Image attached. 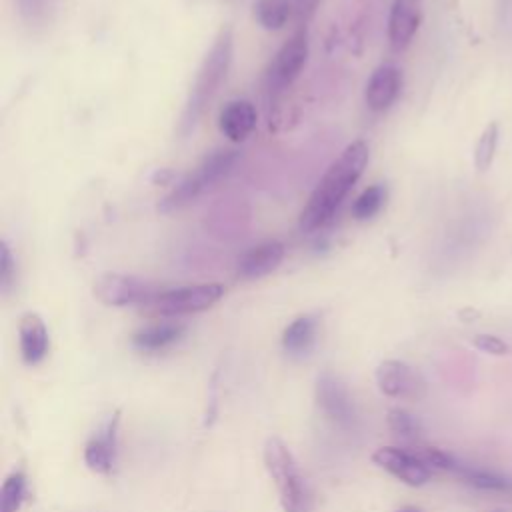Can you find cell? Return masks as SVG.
<instances>
[{
    "label": "cell",
    "instance_id": "obj_1",
    "mask_svg": "<svg viewBox=\"0 0 512 512\" xmlns=\"http://www.w3.org/2000/svg\"><path fill=\"white\" fill-rule=\"evenodd\" d=\"M368 158L370 150L364 140H354L340 152V156L326 168L300 212L298 226L302 232H314L332 220L342 200L362 176Z\"/></svg>",
    "mask_w": 512,
    "mask_h": 512
},
{
    "label": "cell",
    "instance_id": "obj_2",
    "mask_svg": "<svg viewBox=\"0 0 512 512\" xmlns=\"http://www.w3.org/2000/svg\"><path fill=\"white\" fill-rule=\"evenodd\" d=\"M232 56H234L232 28L224 26L218 32V36L214 38L202 64L198 66L194 84L190 86V92L184 102L182 114L178 118V128H176L182 138L190 136L196 130V126L200 124L212 98L216 96L222 82L226 80V74L232 64Z\"/></svg>",
    "mask_w": 512,
    "mask_h": 512
},
{
    "label": "cell",
    "instance_id": "obj_3",
    "mask_svg": "<svg viewBox=\"0 0 512 512\" xmlns=\"http://www.w3.org/2000/svg\"><path fill=\"white\" fill-rule=\"evenodd\" d=\"M264 464L274 480L284 512H312V492L302 476L292 452L280 438L264 444Z\"/></svg>",
    "mask_w": 512,
    "mask_h": 512
},
{
    "label": "cell",
    "instance_id": "obj_4",
    "mask_svg": "<svg viewBox=\"0 0 512 512\" xmlns=\"http://www.w3.org/2000/svg\"><path fill=\"white\" fill-rule=\"evenodd\" d=\"M238 160L236 150L218 148L202 158V162L186 174L158 204V212L162 214H174L188 204H192L198 196H202L206 190H210L220 178H224L234 162Z\"/></svg>",
    "mask_w": 512,
    "mask_h": 512
},
{
    "label": "cell",
    "instance_id": "obj_5",
    "mask_svg": "<svg viewBox=\"0 0 512 512\" xmlns=\"http://www.w3.org/2000/svg\"><path fill=\"white\" fill-rule=\"evenodd\" d=\"M92 292L96 300H100L106 306H132V304L148 306L162 290L154 282L138 276L104 272L96 276L92 284Z\"/></svg>",
    "mask_w": 512,
    "mask_h": 512
},
{
    "label": "cell",
    "instance_id": "obj_6",
    "mask_svg": "<svg viewBox=\"0 0 512 512\" xmlns=\"http://www.w3.org/2000/svg\"><path fill=\"white\" fill-rule=\"evenodd\" d=\"M224 292L226 288L218 282L180 286V288L158 292V296L148 306L162 316L196 314L212 308L224 296Z\"/></svg>",
    "mask_w": 512,
    "mask_h": 512
},
{
    "label": "cell",
    "instance_id": "obj_7",
    "mask_svg": "<svg viewBox=\"0 0 512 512\" xmlns=\"http://www.w3.org/2000/svg\"><path fill=\"white\" fill-rule=\"evenodd\" d=\"M308 50V30L298 26L272 58L266 70V88L274 94L290 88L308 60Z\"/></svg>",
    "mask_w": 512,
    "mask_h": 512
},
{
    "label": "cell",
    "instance_id": "obj_8",
    "mask_svg": "<svg viewBox=\"0 0 512 512\" xmlns=\"http://www.w3.org/2000/svg\"><path fill=\"white\" fill-rule=\"evenodd\" d=\"M316 402L318 408L322 410V414L340 430L344 432H354L360 424V416H358V408L356 402L350 394V390L346 388V384L330 374L324 372L318 376L316 380Z\"/></svg>",
    "mask_w": 512,
    "mask_h": 512
},
{
    "label": "cell",
    "instance_id": "obj_9",
    "mask_svg": "<svg viewBox=\"0 0 512 512\" xmlns=\"http://www.w3.org/2000/svg\"><path fill=\"white\" fill-rule=\"evenodd\" d=\"M376 384L382 394L400 400H420L426 394L424 378L402 360H384L376 368Z\"/></svg>",
    "mask_w": 512,
    "mask_h": 512
},
{
    "label": "cell",
    "instance_id": "obj_10",
    "mask_svg": "<svg viewBox=\"0 0 512 512\" xmlns=\"http://www.w3.org/2000/svg\"><path fill=\"white\" fill-rule=\"evenodd\" d=\"M372 460L408 486H422L432 476V468L416 452H408L396 446L378 448Z\"/></svg>",
    "mask_w": 512,
    "mask_h": 512
},
{
    "label": "cell",
    "instance_id": "obj_11",
    "mask_svg": "<svg viewBox=\"0 0 512 512\" xmlns=\"http://www.w3.org/2000/svg\"><path fill=\"white\" fill-rule=\"evenodd\" d=\"M422 22V0H394L388 16V40L392 50L402 52L414 40Z\"/></svg>",
    "mask_w": 512,
    "mask_h": 512
},
{
    "label": "cell",
    "instance_id": "obj_12",
    "mask_svg": "<svg viewBox=\"0 0 512 512\" xmlns=\"http://www.w3.org/2000/svg\"><path fill=\"white\" fill-rule=\"evenodd\" d=\"M284 244L278 240H264L248 248L236 264V272L244 280H258L274 272L284 260Z\"/></svg>",
    "mask_w": 512,
    "mask_h": 512
},
{
    "label": "cell",
    "instance_id": "obj_13",
    "mask_svg": "<svg viewBox=\"0 0 512 512\" xmlns=\"http://www.w3.org/2000/svg\"><path fill=\"white\" fill-rule=\"evenodd\" d=\"M400 88H402L400 68L394 64L378 66L366 82V90H364L366 106L374 112L388 110L398 98Z\"/></svg>",
    "mask_w": 512,
    "mask_h": 512
},
{
    "label": "cell",
    "instance_id": "obj_14",
    "mask_svg": "<svg viewBox=\"0 0 512 512\" xmlns=\"http://www.w3.org/2000/svg\"><path fill=\"white\" fill-rule=\"evenodd\" d=\"M256 106L246 98L230 100L218 116V128L230 142H244L256 128Z\"/></svg>",
    "mask_w": 512,
    "mask_h": 512
},
{
    "label": "cell",
    "instance_id": "obj_15",
    "mask_svg": "<svg viewBox=\"0 0 512 512\" xmlns=\"http://www.w3.org/2000/svg\"><path fill=\"white\" fill-rule=\"evenodd\" d=\"M444 472L454 474L464 484H468V486H472L476 490H482V492L512 494V478L496 474V472L486 470V468H478V466L466 464V462L454 458L452 454L448 456V460L444 464Z\"/></svg>",
    "mask_w": 512,
    "mask_h": 512
},
{
    "label": "cell",
    "instance_id": "obj_16",
    "mask_svg": "<svg viewBox=\"0 0 512 512\" xmlns=\"http://www.w3.org/2000/svg\"><path fill=\"white\" fill-rule=\"evenodd\" d=\"M18 342L22 360L30 366L40 364L50 348L48 328L36 312H26L18 324Z\"/></svg>",
    "mask_w": 512,
    "mask_h": 512
},
{
    "label": "cell",
    "instance_id": "obj_17",
    "mask_svg": "<svg viewBox=\"0 0 512 512\" xmlns=\"http://www.w3.org/2000/svg\"><path fill=\"white\" fill-rule=\"evenodd\" d=\"M118 412L106 422L104 430L90 438L84 448V462L90 470L98 474H108L116 458V430H118Z\"/></svg>",
    "mask_w": 512,
    "mask_h": 512
},
{
    "label": "cell",
    "instance_id": "obj_18",
    "mask_svg": "<svg viewBox=\"0 0 512 512\" xmlns=\"http://www.w3.org/2000/svg\"><path fill=\"white\" fill-rule=\"evenodd\" d=\"M316 332H318V320L312 314L298 316L292 320L282 334V346L288 354L292 356H302L306 354L314 342H316Z\"/></svg>",
    "mask_w": 512,
    "mask_h": 512
},
{
    "label": "cell",
    "instance_id": "obj_19",
    "mask_svg": "<svg viewBox=\"0 0 512 512\" xmlns=\"http://www.w3.org/2000/svg\"><path fill=\"white\" fill-rule=\"evenodd\" d=\"M184 334V326L182 324H174V322H162V324H152L146 328H140L138 332L132 334V344L138 350L144 352H156V350H164L168 346H172L174 342H178Z\"/></svg>",
    "mask_w": 512,
    "mask_h": 512
},
{
    "label": "cell",
    "instance_id": "obj_20",
    "mask_svg": "<svg viewBox=\"0 0 512 512\" xmlns=\"http://www.w3.org/2000/svg\"><path fill=\"white\" fill-rule=\"evenodd\" d=\"M294 16L292 0H256L254 18L264 30H280Z\"/></svg>",
    "mask_w": 512,
    "mask_h": 512
},
{
    "label": "cell",
    "instance_id": "obj_21",
    "mask_svg": "<svg viewBox=\"0 0 512 512\" xmlns=\"http://www.w3.org/2000/svg\"><path fill=\"white\" fill-rule=\"evenodd\" d=\"M386 200V188L382 184H372L368 186L352 204V216L360 222L374 218Z\"/></svg>",
    "mask_w": 512,
    "mask_h": 512
},
{
    "label": "cell",
    "instance_id": "obj_22",
    "mask_svg": "<svg viewBox=\"0 0 512 512\" xmlns=\"http://www.w3.org/2000/svg\"><path fill=\"white\" fill-rule=\"evenodd\" d=\"M26 496V476L22 472H12L2 482L0 490V512H18Z\"/></svg>",
    "mask_w": 512,
    "mask_h": 512
},
{
    "label": "cell",
    "instance_id": "obj_23",
    "mask_svg": "<svg viewBox=\"0 0 512 512\" xmlns=\"http://www.w3.org/2000/svg\"><path fill=\"white\" fill-rule=\"evenodd\" d=\"M496 146H498V124L490 122L484 132L480 134L476 148H474V166L484 172L490 168L494 154H496Z\"/></svg>",
    "mask_w": 512,
    "mask_h": 512
},
{
    "label": "cell",
    "instance_id": "obj_24",
    "mask_svg": "<svg viewBox=\"0 0 512 512\" xmlns=\"http://www.w3.org/2000/svg\"><path fill=\"white\" fill-rule=\"evenodd\" d=\"M388 426L394 434H398L400 438H406V440H416L420 436L418 420L410 412L400 410V408H392L388 412Z\"/></svg>",
    "mask_w": 512,
    "mask_h": 512
},
{
    "label": "cell",
    "instance_id": "obj_25",
    "mask_svg": "<svg viewBox=\"0 0 512 512\" xmlns=\"http://www.w3.org/2000/svg\"><path fill=\"white\" fill-rule=\"evenodd\" d=\"M16 282V260L6 240L0 242V288L4 294L12 290Z\"/></svg>",
    "mask_w": 512,
    "mask_h": 512
},
{
    "label": "cell",
    "instance_id": "obj_26",
    "mask_svg": "<svg viewBox=\"0 0 512 512\" xmlns=\"http://www.w3.org/2000/svg\"><path fill=\"white\" fill-rule=\"evenodd\" d=\"M474 346L480 352H486V354H492V356H502V354L508 352V344L502 338L492 336V334H478L474 338Z\"/></svg>",
    "mask_w": 512,
    "mask_h": 512
},
{
    "label": "cell",
    "instance_id": "obj_27",
    "mask_svg": "<svg viewBox=\"0 0 512 512\" xmlns=\"http://www.w3.org/2000/svg\"><path fill=\"white\" fill-rule=\"evenodd\" d=\"M294 2V18L298 26H306L310 18L316 14L320 0H292Z\"/></svg>",
    "mask_w": 512,
    "mask_h": 512
},
{
    "label": "cell",
    "instance_id": "obj_28",
    "mask_svg": "<svg viewBox=\"0 0 512 512\" xmlns=\"http://www.w3.org/2000/svg\"><path fill=\"white\" fill-rule=\"evenodd\" d=\"M44 4H46V0H20L22 12H24V14H30L32 18H34V16H38V14L42 12Z\"/></svg>",
    "mask_w": 512,
    "mask_h": 512
},
{
    "label": "cell",
    "instance_id": "obj_29",
    "mask_svg": "<svg viewBox=\"0 0 512 512\" xmlns=\"http://www.w3.org/2000/svg\"><path fill=\"white\" fill-rule=\"evenodd\" d=\"M396 512H422V510H418V508H414V506H406V508H400V510H396Z\"/></svg>",
    "mask_w": 512,
    "mask_h": 512
},
{
    "label": "cell",
    "instance_id": "obj_30",
    "mask_svg": "<svg viewBox=\"0 0 512 512\" xmlns=\"http://www.w3.org/2000/svg\"><path fill=\"white\" fill-rule=\"evenodd\" d=\"M494 512H502V510H494Z\"/></svg>",
    "mask_w": 512,
    "mask_h": 512
}]
</instances>
